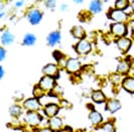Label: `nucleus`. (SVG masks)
I'll list each match as a JSON object with an SVG mask.
<instances>
[{"label": "nucleus", "mask_w": 134, "mask_h": 132, "mask_svg": "<svg viewBox=\"0 0 134 132\" xmlns=\"http://www.w3.org/2000/svg\"><path fill=\"white\" fill-rule=\"evenodd\" d=\"M130 66H131V63L128 62V59L122 60L120 64L118 65V68H117L118 73H121V74L127 73L128 71H129V69H130Z\"/></svg>", "instance_id": "17"}, {"label": "nucleus", "mask_w": 134, "mask_h": 132, "mask_svg": "<svg viewBox=\"0 0 134 132\" xmlns=\"http://www.w3.org/2000/svg\"><path fill=\"white\" fill-rule=\"evenodd\" d=\"M81 68V63L77 59H68L66 69L69 73H77Z\"/></svg>", "instance_id": "7"}, {"label": "nucleus", "mask_w": 134, "mask_h": 132, "mask_svg": "<svg viewBox=\"0 0 134 132\" xmlns=\"http://www.w3.org/2000/svg\"><path fill=\"white\" fill-rule=\"evenodd\" d=\"M89 119L91 120V122L93 123V124H99L100 122H102V116H101V114L99 112H97V111H92V112L90 113V115H89Z\"/></svg>", "instance_id": "19"}, {"label": "nucleus", "mask_w": 134, "mask_h": 132, "mask_svg": "<svg viewBox=\"0 0 134 132\" xmlns=\"http://www.w3.org/2000/svg\"><path fill=\"white\" fill-rule=\"evenodd\" d=\"M60 40V33L59 31H54L47 36V43L49 46H54L57 43H59Z\"/></svg>", "instance_id": "14"}, {"label": "nucleus", "mask_w": 134, "mask_h": 132, "mask_svg": "<svg viewBox=\"0 0 134 132\" xmlns=\"http://www.w3.org/2000/svg\"><path fill=\"white\" fill-rule=\"evenodd\" d=\"M59 106L55 105V104H48L44 107V112L47 114L48 117H55L57 113L59 112Z\"/></svg>", "instance_id": "12"}, {"label": "nucleus", "mask_w": 134, "mask_h": 132, "mask_svg": "<svg viewBox=\"0 0 134 132\" xmlns=\"http://www.w3.org/2000/svg\"><path fill=\"white\" fill-rule=\"evenodd\" d=\"M46 4H47V6L49 7V8H54L57 3H55V1H47Z\"/></svg>", "instance_id": "27"}, {"label": "nucleus", "mask_w": 134, "mask_h": 132, "mask_svg": "<svg viewBox=\"0 0 134 132\" xmlns=\"http://www.w3.org/2000/svg\"><path fill=\"white\" fill-rule=\"evenodd\" d=\"M53 130L51 129V128H43V129H40V131L37 132H52Z\"/></svg>", "instance_id": "29"}, {"label": "nucleus", "mask_w": 134, "mask_h": 132, "mask_svg": "<svg viewBox=\"0 0 134 132\" xmlns=\"http://www.w3.org/2000/svg\"><path fill=\"white\" fill-rule=\"evenodd\" d=\"M111 32L115 36H123L126 33V26L124 23H118L116 22L111 25Z\"/></svg>", "instance_id": "6"}, {"label": "nucleus", "mask_w": 134, "mask_h": 132, "mask_svg": "<svg viewBox=\"0 0 134 132\" xmlns=\"http://www.w3.org/2000/svg\"><path fill=\"white\" fill-rule=\"evenodd\" d=\"M27 17H28V20L31 24H37L42 17V14L38 9H32L28 12Z\"/></svg>", "instance_id": "8"}, {"label": "nucleus", "mask_w": 134, "mask_h": 132, "mask_svg": "<svg viewBox=\"0 0 134 132\" xmlns=\"http://www.w3.org/2000/svg\"><path fill=\"white\" fill-rule=\"evenodd\" d=\"M14 40V36L12 33H10L8 30L5 31V32L2 33V36H1V41H2V43L3 45H5V46H8V45H10V43H12Z\"/></svg>", "instance_id": "16"}, {"label": "nucleus", "mask_w": 134, "mask_h": 132, "mask_svg": "<svg viewBox=\"0 0 134 132\" xmlns=\"http://www.w3.org/2000/svg\"><path fill=\"white\" fill-rule=\"evenodd\" d=\"M22 4H23V2H22V1H19V2H16V3H15V5H16V6H21V5H22Z\"/></svg>", "instance_id": "31"}, {"label": "nucleus", "mask_w": 134, "mask_h": 132, "mask_svg": "<svg viewBox=\"0 0 134 132\" xmlns=\"http://www.w3.org/2000/svg\"><path fill=\"white\" fill-rule=\"evenodd\" d=\"M90 10L93 13H99L102 10V4L100 1H92L90 3Z\"/></svg>", "instance_id": "21"}, {"label": "nucleus", "mask_w": 134, "mask_h": 132, "mask_svg": "<svg viewBox=\"0 0 134 132\" xmlns=\"http://www.w3.org/2000/svg\"><path fill=\"white\" fill-rule=\"evenodd\" d=\"M4 58H5V51H4L3 47H1V48H0V59L3 60Z\"/></svg>", "instance_id": "28"}, {"label": "nucleus", "mask_w": 134, "mask_h": 132, "mask_svg": "<svg viewBox=\"0 0 134 132\" xmlns=\"http://www.w3.org/2000/svg\"><path fill=\"white\" fill-rule=\"evenodd\" d=\"M132 9H133V11H134V1L132 2Z\"/></svg>", "instance_id": "32"}, {"label": "nucleus", "mask_w": 134, "mask_h": 132, "mask_svg": "<svg viewBox=\"0 0 134 132\" xmlns=\"http://www.w3.org/2000/svg\"><path fill=\"white\" fill-rule=\"evenodd\" d=\"M38 86H40L43 91H49V90H52L54 86V78H53V77H48V76L43 77L42 79L40 80Z\"/></svg>", "instance_id": "5"}, {"label": "nucleus", "mask_w": 134, "mask_h": 132, "mask_svg": "<svg viewBox=\"0 0 134 132\" xmlns=\"http://www.w3.org/2000/svg\"><path fill=\"white\" fill-rule=\"evenodd\" d=\"M108 16L111 18V19L117 21L118 23H123L125 20L127 19V15L124 13L122 10H119V9H111L109 11V14Z\"/></svg>", "instance_id": "1"}, {"label": "nucleus", "mask_w": 134, "mask_h": 132, "mask_svg": "<svg viewBox=\"0 0 134 132\" xmlns=\"http://www.w3.org/2000/svg\"><path fill=\"white\" fill-rule=\"evenodd\" d=\"M42 72L43 74L46 75V76H48V77H55V76H58V73H59V68L57 66H54V65H52V64H49V65H47L43 68V70H42Z\"/></svg>", "instance_id": "11"}, {"label": "nucleus", "mask_w": 134, "mask_h": 132, "mask_svg": "<svg viewBox=\"0 0 134 132\" xmlns=\"http://www.w3.org/2000/svg\"><path fill=\"white\" fill-rule=\"evenodd\" d=\"M116 43H117V46L119 47V50L126 53L131 46V40L129 38H126V37H120L116 41Z\"/></svg>", "instance_id": "9"}, {"label": "nucleus", "mask_w": 134, "mask_h": 132, "mask_svg": "<svg viewBox=\"0 0 134 132\" xmlns=\"http://www.w3.org/2000/svg\"><path fill=\"white\" fill-rule=\"evenodd\" d=\"M54 59H57V60H60V59L64 57V54L60 53V52H54Z\"/></svg>", "instance_id": "26"}, {"label": "nucleus", "mask_w": 134, "mask_h": 132, "mask_svg": "<svg viewBox=\"0 0 134 132\" xmlns=\"http://www.w3.org/2000/svg\"><path fill=\"white\" fill-rule=\"evenodd\" d=\"M25 120L30 126H37L41 122L42 117H41V115H40L36 112H28Z\"/></svg>", "instance_id": "3"}, {"label": "nucleus", "mask_w": 134, "mask_h": 132, "mask_svg": "<svg viewBox=\"0 0 134 132\" xmlns=\"http://www.w3.org/2000/svg\"><path fill=\"white\" fill-rule=\"evenodd\" d=\"M128 5V1L126 0H118V1H116V3H115V6L117 9H119V10H123L124 8H126Z\"/></svg>", "instance_id": "24"}, {"label": "nucleus", "mask_w": 134, "mask_h": 132, "mask_svg": "<svg viewBox=\"0 0 134 132\" xmlns=\"http://www.w3.org/2000/svg\"><path fill=\"white\" fill-rule=\"evenodd\" d=\"M0 73H1V78H3V76H4V70H3L2 67L0 68Z\"/></svg>", "instance_id": "30"}, {"label": "nucleus", "mask_w": 134, "mask_h": 132, "mask_svg": "<svg viewBox=\"0 0 134 132\" xmlns=\"http://www.w3.org/2000/svg\"><path fill=\"white\" fill-rule=\"evenodd\" d=\"M35 40H36V38H35L34 34L27 33L26 35L24 36V38H23V45L24 46H32V45H34Z\"/></svg>", "instance_id": "22"}, {"label": "nucleus", "mask_w": 134, "mask_h": 132, "mask_svg": "<svg viewBox=\"0 0 134 132\" xmlns=\"http://www.w3.org/2000/svg\"><path fill=\"white\" fill-rule=\"evenodd\" d=\"M23 107L29 112H36L40 108V104L36 98H30L23 103Z\"/></svg>", "instance_id": "4"}, {"label": "nucleus", "mask_w": 134, "mask_h": 132, "mask_svg": "<svg viewBox=\"0 0 134 132\" xmlns=\"http://www.w3.org/2000/svg\"><path fill=\"white\" fill-rule=\"evenodd\" d=\"M72 34L74 35L76 38H84L86 33H85V30L84 28L81 26H75L74 28H72Z\"/></svg>", "instance_id": "18"}, {"label": "nucleus", "mask_w": 134, "mask_h": 132, "mask_svg": "<svg viewBox=\"0 0 134 132\" xmlns=\"http://www.w3.org/2000/svg\"><path fill=\"white\" fill-rule=\"evenodd\" d=\"M91 51V43L86 40H82L76 46V52L79 54H87Z\"/></svg>", "instance_id": "2"}, {"label": "nucleus", "mask_w": 134, "mask_h": 132, "mask_svg": "<svg viewBox=\"0 0 134 132\" xmlns=\"http://www.w3.org/2000/svg\"><path fill=\"white\" fill-rule=\"evenodd\" d=\"M121 108V104L118 100H110L106 104V109L111 112H116Z\"/></svg>", "instance_id": "15"}, {"label": "nucleus", "mask_w": 134, "mask_h": 132, "mask_svg": "<svg viewBox=\"0 0 134 132\" xmlns=\"http://www.w3.org/2000/svg\"><path fill=\"white\" fill-rule=\"evenodd\" d=\"M103 130L105 132H115L114 125L112 123H110V122H107V123H105L103 125Z\"/></svg>", "instance_id": "25"}, {"label": "nucleus", "mask_w": 134, "mask_h": 132, "mask_svg": "<svg viewBox=\"0 0 134 132\" xmlns=\"http://www.w3.org/2000/svg\"><path fill=\"white\" fill-rule=\"evenodd\" d=\"M48 123H49V128L53 131H60V129H62V127H63V121L59 117L51 118L49 121H48Z\"/></svg>", "instance_id": "10"}, {"label": "nucleus", "mask_w": 134, "mask_h": 132, "mask_svg": "<svg viewBox=\"0 0 134 132\" xmlns=\"http://www.w3.org/2000/svg\"><path fill=\"white\" fill-rule=\"evenodd\" d=\"M122 86L128 92L134 93V78H132V77L125 78L123 83H122Z\"/></svg>", "instance_id": "13"}, {"label": "nucleus", "mask_w": 134, "mask_h": 132, "mask_svg": "<svg viewBox=\"0 0 134 132\" xmlns=\"http://www.w3.org/2000/svg\"><path fill=\"white\" fill-rule=\"evenodd\" d=\"M9 112H10V114H11L13 117H18V116L20 115V113H21V109H20L19 106L13 105L10 107Z\"/></svg>", "instance_id": "23"}, {"label": "nucleus", "mask_w": 134, "mask_h": 132, "mask_svg": "<svg viewBox=\"0 0 134 132\" xmlns=\"http://www.w3.org/2000/svg\"><path fill=\"white\" fill-rule=\"evenodd\" d=\"M92 99L97 103H103L106 99V97L104 96V94L101 91H94L92 94Z\"/></svg>", "instance_id": "20"}]
</instances>
